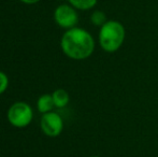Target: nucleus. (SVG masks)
Returning a JSON list of instances; mask_svg holds the SVG:
<instances>
[{"instance_id":"obj_12","label":"nucleus","mask_w":158,"mask_h":157,"mask_svg":"<svg viewBox=\"0 0 158 157\" xmlns=\"http://www.w3.org/2000/svg\"><path fill=\"white\" fill-rule=\"evenodd\" d=\"M90 157H101V156H90Z\"/></svg>"},{"instance_id":"obj_6","label":"nucleus","mask_w":158,"mask_h":157,"mask_svg":"<svg viewBox=\"0 0 158 157\" xmlns=\"http://www.w3.org/2000/svg\"><path fill=\"white\" fill-rule=\"evenodd\" d=\"M55 107L54 101H53L52 94H43L38 98L37 101V109L40 113L44 114L51 112L52 109Z\"/></svg>"},{"instance_id":"obj_3","label":"nucleus","mask_w":158,"mask_h":157,"mask_svg":"<svg viewBox=\"0 0 158 157\" xmlns=\"http://www.w3.org/2000/svg\"><path fill=\"white\" fill-rule=\"evenodd\" d=\"M9 123L16 128H25L31 123L33 118L32 109L27 102L17 101L14 102L6 113Z\"/></svg>"},{"instance_id":"obj_8","label":"nucleus","mask_w":158,"mask_h":157,"mask_svg":"<svg viewBox=\"0 0 158 157\" xmlns=\"http://www.w3.org/2000/svg\"><path fill=\"white\" fill-rule=\"evenodd\" d=\"M68 1L77 10L87 11L94 8L98 0H68Z\"/></svg>"},{"instance_id":"obj_10","label":"nucleus","mask_w":158,"mask_h":157,"mask_svg":"<svg viewBox=\"0 0 158 157\" xmlns=\"http://www.w3.org/2000/svg\"><path fill=\"white\" fill-rule=\"evenodd\" d=\"M9 87V78L3 71H0V95H2Z\"/></svg>"},{"instance_id":"obj_11","label":"nucleus","mask_w":158,"mask_h":157,"mask_svg":"<svg viewBox=\"0 0 158 157\" xmlns=\"http://www.w3.org/2000/svg\"><path fill=\"white\" fill-rule=\"evenodd\" d=\"M21 2H23V3L25 4H35L38 3V2H40L41 0H19Z\"/></svg>"},{"instance_id":"obj_2","label":"nucleus","mask_w":158,"mask_h":157,"mask_svg":"<svg viewBox=\"0 0 158 157\" xmlns=\"http://www.w3.org/2000/svg\"><path fill=\"white\" fill-rule=\"evenodd\" d=\"M126 31L123 24L118 21H106L99 30V44L106 53H114L119 50L125 41Z\"/></svg>"},{"instance_id":"obj_7","label":"nucleus","mask_w":158,"mask_h":157,"mask_svg":"<svg viewBox=\"0 0 158 157\" xmlns=\"http://www.w3.org/2000/svg\"><path fill=\"white\" fill-rule=\"evenodd\" d=\"M52 97L55 107L58 108V109L64 108L69 103V100H70L68 92L66 89H64V88H58V89L54 90V93L52 94Z\"/></svg>"},{"instance_id":"obj_9","label":"nucleus","mask_w":158,"mask_h":157,"mask_svg":"<svg viewBox=\"0 0 158 157\" xmlns=\"http://www.w3.org/2000/svg\"><path fill=\"white\" fill-rule=\"evenodd\" d=\"M90 22L93 23V25L101 27L106 23V15L104 12L99 10H96L93 12V14L90 15Z\"/></svg>"},{"instance_id":"obj_1","label":"nucleus","mask_w":158,"mask_h":157,"mask_svg":"<svg viewBox=\"0 0 158 157\" xmlns=\"http://www.w3.org/2000/svg\"><path fill=\"white\" fill-rule=\"evenodd\" d=\"M60 48L67 57L74 60H83L94 53L95 40L87 30L74 27L66 30L63 35Z\"/></svg>"},{"instance_id":"obj_4","label":"nucleus","mask_w":158,"mask_h":157,"mask_svg":"<svg viewBox=\"0 0 158 157\" xmlns=\"http://www.w3.org/2000/svg\"><path fill=\"white\" fill-rule=\"evenodd\" d=\"M54 21L59 27L66 30L74 28L79 22L77 9L71 4H60L54 11Z\"/></svg>"},{"instance_id":"obj_5","label":"nucleus","mask_w":158,"mask_h":157,"mask_svg":"<svg viewBox=\"0 0 158 157\" xmlns=\"http://www.w3.org/2000/svg\"><path fill=\"white\" fill-rule=\"evenodd\" d=\"M40 126H41V130L45 136L55 138L63 132L64 121L58 113L51 111L42 115Z\"/></svg>"}]
</instances>
